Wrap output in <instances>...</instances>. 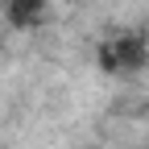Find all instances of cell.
<instances>
[{"mask_svg": "<svg viewBox=\"0 0 149 149\" xmlns=\"http://www.w3.org/2000/svg\"><path fill=\"white\" fill-rule=\"evenodd\" d=\"M145 58H149L145 37H116V42L100 46V66L104 70H137Z\"/></svg>", "mask_w": 149, "mask_h": 149, "instance_id": "obj_1", "label": "cell"}, {"mask_svg": "<svg viewBox=\"0 0 149 149\" xmlns=\"http://www.w3.org/2000/svg\"><path fill=\"white\" fill-rule=\"evenodd\" d=\"M8 17H13V25H33L37 17H42V0H13Z\"/></svg>", "mask_w": 149, "mask_h": 149, "instance_id": "obj_2", "label": "cell"}]
</instances>
